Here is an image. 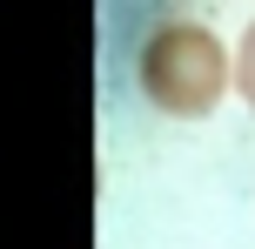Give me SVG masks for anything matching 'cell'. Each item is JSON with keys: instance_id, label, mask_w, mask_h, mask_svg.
<instances>
[{"instance_id": "6da1fadb", "label": "cell", "mask_w": 255, "mask_h": 249, "mask_svg": "<svg viewBox=\"0 0 255 249\" xmlns=\"http://www.w3.org/2000/svg\"><path fill=\"white\" fill-rule=\"evenodd\" d=\"M134 81H141L154 115L208 121L222 108V94L235 88V47H222L215 27H202V20H168V27H154L141 40Z\"/></svg>"}, {"instance_id": "7a4b0ae2", "label": "cell", "mask_w": 255, "mask_h": 249, "mask_svg": "<svg viewBox=\"0 0 255 249\" xmlns=\"http://www.w3.org/2000/svg\"><path fill=\"white\" fill-rule=\"evenodd\" d=\"M235 94L255 108V20L242 27V40H235Z\"/></svg>"}]
</instances>
